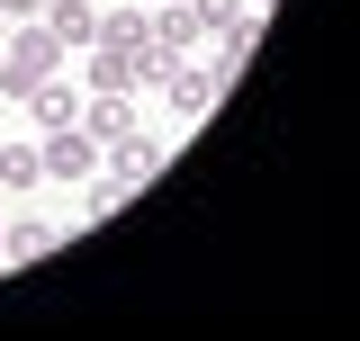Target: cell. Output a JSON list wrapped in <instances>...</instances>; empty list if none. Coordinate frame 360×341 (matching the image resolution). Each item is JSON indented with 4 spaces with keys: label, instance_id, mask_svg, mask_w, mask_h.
<instances>
[{
    "label": "cell",
    "instance_id": "9",
    "mask_svg": "<svg viewBox=\"0 0 360 341\" xmlns=\"http://www.w3.org/2000/svg\"><path fill=\"white\" fill-rule=\"evenodd\" d=\"M162 99H172V117H180V126H189V117H207V108H217L225 90L207 81V63H180L172 81H162Z\"/></svg>",
    "mask_w": 360,
    "mask_h": 341
},
{
    "label": "cell",
    "instance_id": "13",
    "mask_svg": "<svg viewBox=\"0 0 360 341\" xmlns=\"http://www.w3.org/2000/svg\"><path fill=\"white\" fill-rule=\"evenodd\" d=\"M45 0H0V18H9V27H18V18H37Z\"/></svg>",
    "mask_w": 360,
    "mask_h": 341
},
{
    "label": "cell",
    "instance_id": "7",
    "mask_svg": "<svg viewBox=\"0 0 360 341\" xmlns=\"http://www.w3.org/2000/svg\"><path fill=\"white\" fill-rule=\"evenodd\" d=\"M63 243V225H45V215H0V260L18 269V260H45Z\"/></svg>",
    "mask_w": 360,
    "mask_h": 341
},
{
    "label": "cell",
    "instance_id": "3",
    "mask_svg": "<svg viewBox=\"0 0 360 341\" xmlns=\"http://www.w3.org/2000/svg\"><path fill=\"white\" fill-rule=\"evenodd\" d=\"M37 162H45V180H90L99 170V135L90 126H54V135H37Z\"/></svg>",
    "mask_w": 360,
    "mask_h": 341
},
{
    "label": "cell",
    "instance_id": "10",
    "mask_svg": "<svg viewBox=\"0 0 360 341\" xmlns=\"http://www.w3.org/2000/svg\"><path fill=\"white\" fill-rule=\"evenodd\" d=\"M144 27H153V0H117V9H99L90 45H144Z\"/></svg>",
    "mask_w": 360,
    "mask_h": 341
},
{
    "label": "cell",
    "instance_id": "12",
    "mask_svg": "<svg viewBox=\"0 0 360 341\" xmlns=\"http://www.w3.org/2000/svg\"><path fill=\"white\" fill-rule=\"evenodd\" d=\"M189 18H198V27H207V36H225V27H234V18H243V0H189Z\"/></svg>",
    "mask_w": 360,
    "mask_h": 341
},
{
    "label": "cell",
    "instance_id": "14",
    "mask_svg": "<svg viewBox=\"0 0 360 341\" xmlns=\"http://www.w3.org/2000/svg\"><path fill=\"white\" fill-rule=\"evenodd\" d=\"M243 9H262V0H243Z\"/></svg>",
    "mask_w": 360,
    "mask_h": 341
},
{
    "label": "cell",
    "instance_id": "6",
    "mask_svg": "<svg viewBox=\"0 0 360 341\" xmlns=\"http://www.w3.org/2000/svg\"><path fill=\"white\" fill-rule=\"evenodd\" d=\"M82 126L99 135V144L135 135V126H144V117H135V90H82Z\"/></svg>",
    "mask_w": 360,
    "mask_h": 341
},
{
    "label": "cell",
    "instance_id": "2",
    "mask_svg": "<svg viewBox=\"0 0 360 341\" xmlns=\"http://www.w3.org/2000/svg\"><path fill=\"white\" fill-rule=\"evenodd\" d=\"M162 162H172V153H162V135H117V144H99V170H108V180H117V189H153V180H162Z\"/></svg>",
    "mask_w": 360,
    "mask_h": 341
},
{
    "label": "cell",
    "instance_id": "4",
    "mask_svg": "<svg viewBox=\"0 0 360 341\" xmlns=\"http://www.w3.org/2000/svg\"><path fill=\"white\" fill-rule=\"evenodd\" d=\"M18 108L37 117V135H54V126H82V81H63V72H54V81H37L27 99H18Z\"/></svg>",
    "mask_w": 360,
    "mask_h": 341
},
{
    "label": "cell",
    "instance_id": "11",
    "mask_svg": "<svg viewBox=\"0 0 360 341\" xmlns=\"http://www.w3.org/2000/svg\"><path fill=\"white\" fill-rule=\"evenodd\" d=\"M45 162H37V135H18V144H0V189H37Z\"/></svg>",
    "mask_w": 360,
    "mask_h": 341
},
{
    "label": "cell",
    "instance_id": "1",
    "mask_svg": "<svg viewBox=\"0 0 360 341\" xmlns=\"http://www.w3.org/2000/svg\"><path fill=\"white\" fill-rule=\"evenodd\" d=\"M63 72V45L45 36V18H18L9 36H0V108H18L37 81H54Z\"/></svg>",
    "mask_w": 360,
    "mask_h": 341
},
{
    "label": "cell",
    "instance_id": "5",
    "mask_svg": "<svg viewBox=\"0 0 360 341\" xmlns=\"http://www.w3.org/2000/svg\"><path fill=\"white\" fill-rule=\"evenodd\" d=\"M144 45H162V54H180V63H189V54L207 45V27L189 18V0H153V27H144Z\"/></svg>",
    "mask_w": 360,
    "mask_h": 341
},
{
    "label": "cell",
    "instance_id": "8",
    "mask_svg": "<svg viewBox=\"0 0 360 341\" xmlns=\"http://www.w3.org/2000/svg\"><path fill=\"white\" fill-rule=\"evenodd\" d=\"M37 18H45V36L63 45V54H82V45L99 36V0H45Z\"/></svg>",
    "mask_w": 360,
    "mask_h": 341
}]
</instances>
